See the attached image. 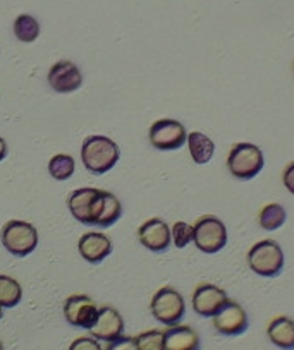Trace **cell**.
I'll use <instances>...</instances> for the list:
<instances>
[{
    "instance_id": "1",
    "label": "cell",
    "mask_w": 294,
    "mask_h": 350,
    "mask_svg": "<svg viewBox=\"0 0 294 350\" xmlns=\"http://www.w3.org/2000/svg\"><path fill=\"white\" fill-rule=\"evenodd\" d=\"M119 157V146L107 136H88L81 146V160L93 175H103L112 170Z\"/></svg>"
},
{
    "instance_id": "2",
    "label": "cell",
    "mask_w": 294,
    "mask_h": 350,
    "mask_svg": "<svg viewBox=\"0 0 294 350\" xmlns=\"http://www.w3.org/2000/svg\"><path fill=\"white\" fill-rule=\"evenodd\" d=\"M265 160L256 144L238 143L231 148L228 157V170L239 180H249L262 172Z\"/></svg>"
},
{
    "instance_id": "3",
    "label": "cell",
    "mask_w": 294,
    "mask_h": 350,
    "mask_svg": "<svg viewBox=\"0 0 294 350\" xmlns=\"http://www.w3.org/2000/svg\"><path fill=\"white\" fill-rule=\"evenodd\" d=\"M248 267L260 277H277L284 268V252L272 239L252 245L248 251Z\"/></svg>"
},
{
    "instance_id": "4",
    "label": "cell",
    "mask_w": 294,
    "mask_h": 350,
    "mask_svg": "<svg viewBox=\"0 0 294 350\" xmlns=\"http://www.w3.org/2000/svg\"><path fill=\"white\" fill-rule=\"evenodd\" d=\"M67 206L73 217L84 225H97L103 210V191L81 187L67 198Z\"/></svg>"
},
{
    "instance_id": "5",
    "label": "cell",
    "mask_w": 294,
    "mask_h": 350,
    "mask_svg": "<svg viewBox=\"0 0 294 350\" xmlns=\"http://www.w3.org/2000/svg\"><path fill=\"white\" fill-rule=\"evenodd\" d=\"M193 242L201 252L215 254L228 244V228L217 217L205 215L198 218L193 227Z\"/></svg>"
},
{
    "instance_id": "6",
    "label": "cell",
    "mask_w": 294,
    "mask_h": 350,
    "mask_svg": "<svg viewBox=\"0 0 294 350\" xmlns=\"http://www.w3.org/2000/svg\"><path fill=\"white\" fill-rule=\"evenodd\" d=\"M2 244L12 256L25 258L38 245V232L28 221L11 220L2 228Z\"/></svg>"
},
{
    "instance_id": "7",
    "label": "cell",
    "mask_w": 294,
    "mask_h": 350,
    "mask_svg": "<svg viewBox=\"0 0 294 350\" xmlns=\"http://www.w3.org/2000/svg\"><path fill=\"white\" fill-rule=\"evenodd\" d=\"M150 309L154 318L165 326L177 325L186 314L184 299L172 287H162L155 292Z\"/></svg>"
},
{
    "instance_id": "8",
    "label": "cell",
    "mask_w": 294,
    "mask_h": 350,
    "mask_svg": "<svg viewBox=\"0 0 294 350\" xmlns=\"http://www.w3.org/2000/svg\"><path fill=\"white\" fill-rule=\"evenodd\" d=\"M148 136H150L151 146L162 151L179 150L188 139L186 127L172 119H160L151 124Z\"/></svg>"
},
{
    "instance_id": "9",
    "label": "cell",
    "mask_w": 294,
    "mask_h": 350,
    "mask_svg": "<svg viewBox=\"0 0 294 350\" xmlns=\"http://www.w3.org/2000/svg\"><path fill=\"white\" fill-rule=\"evenodd\" d=\"M214 321V328L217 329L221 335L225 336H238L248 329V314L243 309L241 304L228 299L224 306L212 316Z\"/></svg>"
},
{
    "instance_id": "10",
    "label": "cell",
    "mask_w": 294,
    "mask_h": 350,
    "mask_svg": "<svg viewBox=\"0 0 294 350\" xmlns=\"http://www.w3.org/2000/svg\"><path fill=\"white\" fill-rule=\"evenodd\" d=\"M98 314V308L88 295L76 294L71 295L64 302V316H66L67 323L77 328L90 329L91 325L95 323Z\"/></svg>"
},
{
    "instance_id": "11",
    "label": "cell",
    "mask_w": 294,
    "mask_h": 350,
    "mask_svg": "<svg viewBox=\"0 0 294 350\" xmlns=\"http://www.w3.org/2000/svg\"><path fill=\"white\" fill-rule=\"evenodd\" d=\"M90 333L98 342H112L124 333V319L117 309L103 306L98 309L95 323L91 325Z\"/></svg>"
},
{
    "instance_id": "12",
    "label": "cell",
    "mask_w": 294,
    "mask_h": 350,
    "mask_svg": "<svg viewBox=\"0 0 294 350\" xmlns=\"http://www.w3.org/2000/svg\"><path fill=\"white\" fill-rule=\"evenodd\" d=\"M228 294L214 284H200L193 292V309L196 314L212 318L228 302Z\"/></svg>"
},
{
    "instance_id": "13",
    "label": "cell",
    "mask_w": 294,
    "mask_h": 350,
    "mask_svg": "<svg viewBox=\"0 0 294 350\" xmlns=\"http://www.w3.org/2000/svg\"><path fill=\"white\" fill-rule=\"evenodd\" d=\"M49 84L57 93H73L83 84V76L77 66L69 60L53 64L49 70Z\"/></svg>"
},
{
    "instance_id": "14",
    "label": "cell",
    "mask_w": 294,
    "mask_h": 350,
    "mask_svg": "<svg viewBox=\"0 0 294 350\" xmlns=\"http://www.w3.org/2000/svg\"><path fill=\"white\" fill-rule=\"evenodd\" d=\"M138 239L150 251L162 252L171 244V228L162 218H150L138 228Z\"/></svg>"
},
{
    "instance_id": "15",
    "label": "cell",
    "mask_w": 294,
    "mask_h": 350,
    "mask_svg": "<svg viewBox=\"0 0 294 350\" xmlns=\"http://www.w3.org/2000/svg\"><path fill=\"white\" fill-rule=\"evenodd\" d=\"M77 249H79V254L88 262L97 265V262L103 261L112 252V242L102 232H88V234H84L79 239Z\"/></svg>"
},
{
    "instance_id": "16",
    "label": "cell",
    "mask_w": 294,
    "mask_h": 350,
    "mask_svg": "<svg viewBox=\"0 0 294 350\" xmlns=\"http://www.w3.org/2000/svg\"><path fill=\"white\" fill-rule=\"evenodd\" d=\"M165 350H200V335L188 325H172L164 332Z\"/></svg>"
},
{
    "instance_id": "17",
    "label": "cell",
    "mask_w": 294,
    "mask_h": 350,
    "mask_svg": "<svg viewBox=\"0 0 294 350\" xmlns=\"http://www.w3.org/2000/svg\"><path fill=\"white\" fill-rule=\"evenodd\" d=\"M267 336L282 350H294V321L287 316H275L267 326Z\"/></svg>"
},
{
    "instance_id": "18",
    "label": "cell",
    "mask_w": 294,
    "mask_h": 350,
    "mask_svg": "<svg viewBox=\"0 0 294 350\" xmlns=\"http://www.w3.org/2000/svg\"><path fill=\"white\" fill-rule=\"evenodd\" d=\"M189 148V153H191V158L195 163L198 165H204L208 163L212 160L215 153V144L214 141L210 139L208 136H205L204 133H189L188 134V139H186Z\"/></svg>"
},
{
    "instance_id": "19",
    "label": "cell",
    "mask_w": 294,
    "mask_h": 350,
    "mask_svg": "<svg viewBox=\"0 0 294 350\" xmlns=\"http://www.w3.org/2000/svg\"><path fill=\"white\" fill-rule=\"evenodd\" d=\"M287 213L282 204L270 203L262 208L258 215V224L263 230H277L286 224Z\"/></svg>"
},
{
    "instance_id": "20",
    "label": "cell",
    "mask_w": 294,
    "mask_h": 350,
    "mask_svg": "<svg viewBox=\"0 0 294 350\" xmlns=\"http://www.w3.org/2000/svg\"><path fill=\"white\" fill-rule=\"evenodd\" d=\"M23 288L18 280L8 275H0V306L2 308H14L21 302Z\"/></svg>"
},
{
    "instance_id": "21",
    "label": "cell",
    "mask_w": 294,
    "mask_h": 350,
    "mask_svg": "<svg viewBox=\"0 0 294 350\" xmlns=\"http://www.w3.org/2000/svg\"><path fill=\"white\" fill-rule=\"evenodd\" d=\"M121 215H123V204H121V201L117 200L112 193L103 191V210H102V215H100V218H98L97 227L100 228L110 227V225H114L117 220H119Z\"/></svg>"
},
{
    "instance_id": "22",
    "label": "cell",
    "mask_w": 294,
    "mask_h": 350,
    "mask_svg": "<svg viewBox=\"0 0 294 350\" xmlns=\"http://www.w3.org/2000/svg\"><path fill=\"white\" fill-rule=\"evenodd\" d=\"M14 35L19 42L32 43L38 38L40 35V25L33 16L21 14L14 21Z\"/></svg>"
},
{
    "instance_id": "23",
    "label": "cell",
    "mask_w": 294,
    "mask_h": 350,
    "mask_svg": "<svg viewBox=\"0 0 294 350\" xmlns=\"http://www.w3.org/2000/svg\"><path fill=\"white\" fill-rule=\"evenodd\" d=\"M74 168H76V163L69 154H56L49 161V172L56 180H67L74 174Z\"/></svg>"
},
{
    "instance_id": "24",
    "label": "cell",
    "mask_w": 294,
    "mask_h": 350,
    "mask_svg": "<svg viewBox=\"0 0 294 350\" xmlns=\"http://www.w3.org/2000/svg\"><path fill=\"white\" fill-rule=\"evenodd\" d=\"M140 350H165L164 332L160 329H148L134 336Z\"/></svg>"
},
{
    "instance_id": "25",
    "label": "cell",
    "mask_w": 294,
    "mask_h": 350,
    "mask_svg": "<svg viewBox=\"0 0 294 350\" xmlns=\"http://www.w3.org/2000/svg\"><path fill=\"white\" fill-rule=\"evenodd\" d=\"M171 241L174 242L175 247L182 249L193 241V227L186 221H175L174 227L171 228Z\"/></svg>"
},
{
    "instance_id": "26",
    "label": "cell",
    "mask_w": 294,
    "mask_h": 350,
    "mask_svg": "<svg viewBox=\"0 0 294 350\" xmlns=\"http://www.w3.org/2000/svg\"><path fill=\"white\" fill-rule=\"evenodd\" d=\"M103 350H140L134 336H119V338L107 342V347Z\"/></svg>"
},
{
    "instance_id": "27",
    "label": "cell",
    "mask_w": 294,
    "mask_h": 350,
    "mask_svg": "<svg viewBox=\"0 0 294 350\" xmlns=\"http://www.w3.org/2000/svg\"><path fill=\"white\" fill-rule=\"evenodd\" d=\"M69 350H103V347L93 336H79L71 343Z\"/></svg>"
},
{
    "instance_id": "28",
    "label": "cell",
    "mask_w": 294,
    "mask_h": 350,
    "mask_svg": "<svg viewBox=\"0 0 294 350\" xmlns=\"http://www.w3.org/2000/svg\"><path fill=\"white\" fill-rule=\"evenodd\" d=\"M282 183L291 194H294V161H291L282 172Z\"/></svg>"
},
{
    "instance_id": "29",
    "label": "cell",
    "mask_w": 294,
    "mask_h": 350,
    "mask_svg": "<svg viewBox=\"0 0 294 350\" xmlns=\"http://www.w3.org/2000/svg\"><path fill=\"white\" fill-rule=\"evenodd\" d=\"M5 157H8V143L0 137V161L4 160Z\"/></svg>"
},
{
    "instance_id": "30",
    "label": "cell",
    "mask_w": 294,
    "mask_h": 350,
    "mask_svg": "<svg viewBox=\"0 0 294 350\" xmlns=\"http://www.w3.org/2000/svg\"><path fill=\"white\" fill-rule=\"evenodd\" d=\"M2 316H4V308L0 306V319H2Z\"/></svg>"
},
{
    "instance_id": "31",
    "label": "cell",
    "mask_w": 294,
    "mask_h": 350,
    "mask_svg": "<svg viewBox=\"0 0 294 350\" xmlns=\"http://www.w3.org/2000/svg\"><path fill=\"white\" fill-rule=\"evenodd\" d=\"M0 350H4V345H2V342H0Z\"/></svg>"
}]
</instances>
